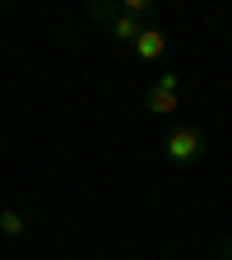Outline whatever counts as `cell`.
I'll return each mask as SVG.
<instances>
[{
	"label": "cell",
	"instance_id": "52a82bcc",
	"mask_svg": "<svg viewBox=\"0 0 232 260\" xmlns=\"http://www.w3.org/2000/svg\"><path fill=\"white\" fill-rule=\"evenodd\" d=\"M218 255H223V260H232V237H223V242H218Z\"/></svg>",
	"mask_w": 232,
	"mask_h": 260
},
{
	"label": "cell",
	"instance_id": "7a4b0ae2",
	"mask_svg": "<svg viewBox=\"0 0 232 260\" xmlns=\"http://www.w3.org/2000/svg\"><path fill=\"white\" fill-rule=\"evenodd\" d=\"M144 107H149V116H172V112H181V75L162 70L144 88Z\"/></svg>",
	"mask_w": 232,
	"mask_h": 260
},
{
	"label": "cell",
	"instance_id": "3957f363",
	"mask_svg": "<svg viewBox=\"0 0 232 260\" xmlns=\"http://www.w3.org/2000/svg\"><path fill=\"white\" fill-rule=\"evenodd\" d=\"M130 51H135L140 60H162V56H168V32L149 23L140 38H135V47H130Z\"/></svg>",
	"mask_w": 232,
	"mask_h": 260
},
{
	"label": "cell",
	"instance_id": "5b68a950",
	"mask_svg": "<svg viewBox=\"0 0 232 260\" xmlns=\"http://www.w3.org/2000/svg\"><path fill=\"white\" fill-rule=\"evenodd\" d=\"M88 19H97V23H112L116 14H121V5H116V0H88Z\"/></svg>",
	"mask_w": 232,
	"mask_h": 260
},
{
	"label": "cell",
	"instance_id": "8992f818",
	"mask_svg": "<svg viewBox=\"0 0 232 260\" xmlns=\"http://www.w3.org/2000/svg\"><path fill=\"white\" fill-rule=\"evenodd\" d=\"M23 214L19 209H0V233H5V237H23Z\"/></svg>",
	"mask_w": 232,
	"mask_h": 260
},
{
	"label": "cell",
	"instance_id": "277c9868",
	"mask_svg": "<svg viewBox=\"0 0 232 260\" xmlns=\"http://www.w3.org/2000/svg\"><path fill=\"white\" fill-rule=\"evenodd\" d=\"M144 28H149L144 19H135V14H125V10H121V14L107 23V38H112V42H121V47H135V38H140Z\"/></svg>",
	"mask_w": 232,
	"mask_h": 260
},
{
	"label": "cell",
	"instance_id": "6da1fadb",
	"mask_svg": "<svg viewBox=\"0 0 232 260\" xmlns=\"http://www.w3.org/2000/svg\"><path fill=\"white\" fill-rule=\"evenodd\" d=\"M205 153H209V135L200 125H190V121L168 125V135H162V158H168V168H195V162H205Z\"/></svg>",
	"mask_w": 232,
	"mask_h": 260
}]
</instances>
